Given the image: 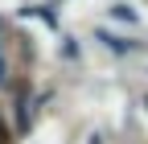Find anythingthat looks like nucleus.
<instances>
[{"label": "nucleus", "instance_id": "1", "mask_svg": "<svg viewBox=\"0 0 148 144\" xmlns=\"http://www.w3.org/2000/svg\"><path fill=\"white\" fill-rule=\"evenodd\" d=\"M95 37H99V41H103V45H107L111 53H132V49H140L136 41H123V37H115V33H103V29L95 33Z\"/></svg>", "mask_w": 148, "mask_h": 144}, {"label": "nucleus", "instance_id": "2", "mask_svg": "<svg viewBox=\"0 0 148 144\" xmlns=\"http://www.w3.org/2000/svg\"><path fill=\"white\" fill-rule=\"evenodd\" d=\"M111 12H115L119 21H127V25H136V8H127V4H111Z\"/></svg>", "mask_w": 148, "mask_h": 144}, {"label": "nucleus", "instance_id": "3", "mask_svg": "<svg viewBox=\"0 0 148 144\" xmlns=\"http://www.w3.org/2000/svg\"><path fill=\"white\" fill-rule=\"evenodd\" d=\"M8 82V70H4V62H0V86H4Z\"/></svg>", "mask_w": 148, "mask_h": 144}, {"label": "nucleus", "instance_id": "4", "mask_svg": "<svg viewBox=\"0 0 148 144\" xmlns=\"http://www.w3.org/2000/svg\"><path fill=\"white\" fill-rule=\"evenodd\" d=\"M0 144H4V123H0Z\"/></svg>", "mask_w": 148, "mask_h": 144}, {"label": "nucleus", "instance_id": "5", "mask_svg": "<svg viewBox=\"0 0 148 144\" xmlns=\"http://www.w3.org/2000/svg\"><path fill=\"white\" fill-rule=\"evenodd\" d=\"M90 144H103V140H99V136H90Z\"/></svg>", "mask_w": 148, "mask_h": 144}, {"label": "nucleus", "instance_id": "6", "mask_svg": "<svg viewBox=\"0 0 148 144\" xmlns=\"http://www.w3.org/2000/svg\"><path fill=\"white\" fill-rule=\"evenodd\" d=\"M144 103H148V99H144Z\"/></svg>", "mask_w": 148, "mask_h": 144}]
</instances>
